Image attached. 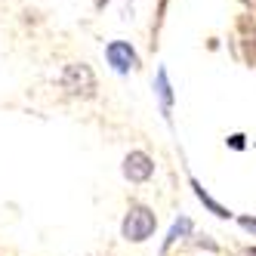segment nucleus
<instances>
[{
  "instance_id": "f257e3e1",
  "label": "nucleus",
  "mask_w": 256,
  "mask_h": 256,
  "mask_svg": "<svg viewBox=\"0 0 256 256\" xmlns=\"http://www.w3.org/2000/svg\"><path fill=\"white\" fill-rule=\"evenodd\" d=\"M154 232H158V213L142 200H133L120 219V238L126 244H145Z\"/></svg>"
},
{
  "instance_id": "f03ea898",
  "label": "nucleus",
  "mask_w": 256,
  "mask_h": 256,
  "mask_svg": "<svg viewBox=\"0 0 256 256\" xmlns=\"http://www.w3.org/2000/svg\"><path fill=\"white\" fill-rule=\"evenodd\" d=\"M59 86L71 99H93L96 90H99L96 74H93V68H90L86 62H68L59 71Z\"/></svg>"
},
{
  "instance_id": "7ed1b4c3",
  "label": "nucleus",
  "mask_w": 256,
  "mask_h": 256,
  "mask_svg": "<svg viewBox=\"0 0 256 256\" xmlns=\"http://www.w3.org/2000/svg\"><path fill=\"white\" fill-rule=\"evenodd\" d=\"M120 173H124L126 182H133V186H145V182L154 176V158L148 152H142V148H133L124 158Z\"/></svg>"
},
{
  "instance_id": "20e7f679",
  "label": "nucleus",
  "mask_w": 256,
  "mask_h": 256,
  "mask_svg": "<svg viewBox=\"0 0 256 256\" xmlns=\"http://www.w3.org/2000/svg\"><path fill=\"white\" fill-rule=\"evenodd\" d=\"M105 62L112 65V71H118V74H130V71L139 68V52L126 40H112L105 46Z\"/></svg>"
},
{
  "instance_id": "39448f33",
  "label": "nucleus",
  "mask_w": 256,
  "mask_h": 256,
  "mask_svg": "<svg viewBox=\"0 0 256 256\" xmlns=\"http://www.w3.org/2000/svg\"><path fill=\"white\" fill-rule=\"evenodd\" d=\"M192 234H194V222H192L188 216H176L173 226H170V232H167V238H164V244H160V256H167L176 244L192 241Z\"/></svg>"
},
{
  "instance_id": "423d86ee",
  "label": "nucleus",
  "mask_w": 256,
  "mask_h": 256,
  "mask_svg": "<svg viewBox=\"0 0 256 256\" xmlns=\"http://www.w3.org/2000/svg\"><path fill=\"white\" fill-rule=\"evenodd\" d=\"M154 96L160 102V114L170 120V112H173V84H170V74H167V68H158V74H154Z\"/></svg>"
},
{
  "instance_id": "0eeeda50",
  "label": "nucleus",
  "mask_w": 256,
  "mask_h": 256,
  "mask_svg": "<svg viewBox=\"0 0 256 256\" xmlns=\"http://www.w3.org/2000/svg\"><path fill=\"white\" fill-rule=\"evenodd\" d=\"M188 186H192L194 198H198L200 204H204V207H207V210H210L216 219H234V213H232L228 207H222V204H219V200H216V198H213V194H210L204 186H200V179H198V176H188Z\"/></svg>"
},
{
  "instance_id": "6e6552de",
  "label": "nucleus",
  "mask_w": 256,
  "mask_h": 256,
  "mask_svg": "<svg viewBox=\"0 0 256 256\" xmlns=\"http://www.w3.org/2000/svg\"><path fill=\"white\" fill-rule=\"evenodd\" d=\"M241 46H244V56L250 65H256V22L241 19Z\"/></svg>"
},
{
  "instance_id": "1a4fd4ad",
  "label": "nucleus",
  "mask_w": 256,
  "mask_h": 256,
  "mask_svg": "<svg viewBox=\"0 0 256 256\" xmlns=\"http://www.w3.org/2000/svg\"><path fill=\"white\" fill-rule=\"evenodd\" d=\"M192 244L200 247V250H210V253H219V244L213 241L210 234H192Z\"/></svg>"
},
{
  "instance_id": "9d476101",
  "label": "nucleus",
  "mask_w": 256,
  "mask_h": 256,
  "mask_svg": "<svg viewBox=\"0 0 256 256\" xmlns=\"http://www.w3.org/2000/svg\"><path fill=\"white\" fill-rule=\"evenodd\" d=\"M226 145H228L232 152H244V148H247V136H244V133H232V136L226 139Z\"/></svg>"
},
{
  "instance_id": "9b49d317",
  "label": "nucleus",
  "mask_w": 256,
  "mask_h": 256,
  "mask_svg": "<svg viewBox=\"0 0 256 256\" xmlns=\"http://www.w3.org/2000/svg\"><path fill=\"white\" fill-rule=\"evenodd\" d=\"M238 226H241L247 234H253V238H256V216H238Z\"/></svg>"
},
{
  "instance_id": "f8f14e48",
  "label": "nucleus",
  "mask_w": 256,
  "mask_h": 256,
  "mask_svg": "<svg viewBox=\"0 0 256 256\" xmlns=\"http://www.w3.org/2000/svg\"><path fill=\"white\" fill-rule=\"evenodd\" d=\"M112 0H96V10H102V6H108Z\"/></svg>"
}]
</instances>
